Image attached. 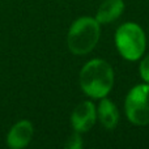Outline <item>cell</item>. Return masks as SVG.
Here are the masks:
<instances>
[{
    "label": "cell",
    "mask_w": 149,
    "mask_h": 149,
    "mask_svg": "<svg viewBox=\"0 0 149 149\" xmlns=\"http://www.w3.org/2000/svg\"><path fill=\"white\" fill-rule=\"evenodd\" d=\"M139 71H140V76H141V79L144 80L145 82L149 84V54L145 55V56L143 58V60L140 62Z\"/></svg>",
    "instance_id": "cell-9"
},
{
    "label": "cell",
    "mask_w": 149,
    "mask_h": 149,
    "mask_svg": "<svg viewBox=\"0 0 149 149\" xmlns=\"http://www.w3.org/2000/svg\"><path fill=\"white\" fill-rule=\"evenodd\" d=\"M101 24L93 17H80L71 25L67 36V45L74 55L90 52L100 41Z\"/></svg>",
    "instance_id": "cell-2"
},
{
    "label": "cell",
    "mask_w": 149,
    "mask_h": 149,
    "mask_svg": "<svg viewBox=\"0 0 149 149\" xmlns=\"http://www.w3.org/2000/svg\"><path fill=\"white\" fill-rule=\"evenodd\" d=\"M114 85V71L103 59H93L80 71V86L93 100L103 98Z\"/></svg>",
    "instance_id": "cell-1"
},
{
    "label": "cell",
    "mask_w": 149,
    "mask_h": 149,
    "mask_svg": "<svg viewBox=\"0 0 149 149\" xmlns=\"http://www.w3.org/2000/svg\"><path fill=\"white\" fill-rule=\"evenodd\" d=\"M98 119L106 130H114L119 122V113L115 103L107 98H101L98 106Z\"/></svg>",
    "instance_id": "cell-8"
},
{
    "label": "cell",
    "mask_w": 149,
    "mask_h": 149,
    "mask_svg": "<svg viewBox=\"0 0 149 149\" xmlns=\"http://www.w3.org/2000/svg\"><path fill=\"white\" fill-rule=\"evenodd\" d=\"M126 115L136 126L149 124V84H140L128 92L124 102Z\"/></svg>",
    "instance_id": "cell-4"
},
{
    "label": "cell",
    "mask_w": 149,
    "mask_h": 149,
    "mask_svg": "<svg viewBox=\"0 0 149 149\" xmlns=\"http://www.w3.org/2000/svg\"><path fill=\"white\" fill-rule=\"evenodd\" d=\"M97 120V109L90 101H84L74 107L71 115V123L74 132L84 134L88 132Z\"/></svg>",
    "instance_id": "cell-5"
},
{
    "label": "cell",
    "mask_w": 149,
    "mask_h": 149,
    "mask_svg": "<svg viewBox=\"0 0 149 149\" xmlns=\"http://www.w3.org/2000/svg\"><path fill=\"white\" fill-rule=\"evenodd\" d=\"M65 147L70 149H80L82 147V140L79 132H74L72 136L68 139V141L65 143Z\"/></svg>",
    "instance_id": "cell-10"
},
{
    "label": "cell",
    "mask_w": 149,
    "mask_h": 149,
    "mask_svg": "<svg viewBox=\"0 0 149 149\" xmlns=\"http://www.w3.org/2000/svg\"><path fill=\"white\" fill-rule=\"evenodd\" d=\"M34 134L33 124L30 120H20L9 130L7 135V145L12 149L25 148L31 141Z\"/></svg>",
    "instance_id": "cell-6"
},
{
    "label": "cell",
    "mask_w": 149,
    "mask_h": 149,
    "mask_svg": "<svg viewBox=\"0 0 149 149\" xmlns=\"http://www.w3.org/2000/svg\"><path fill=\"white\" fill-rule=\"evenodd\" d=\"M124 10L123 0H103L98 7L95 20L100 24H110L120 17Z\"/></svg>",
    "instance_id": "cell-7"
},
{
    "label": "cell",
    "mask_w": 149,
    "mask_h": 149,
    "mask_svg": "<svg viewBox=\"0 0 149 149\" xmlns=\"http://www.w3.org/2000/svg\"><path fill=\"white\" fill-rule=\"evenodd\" d=\"M115 46L126 60L135 62L144 55L147 47L145 33L137 24L126 22L116 29Z\"/></svg>",
    "instance_id": "cell-3"
}]
</instances>
